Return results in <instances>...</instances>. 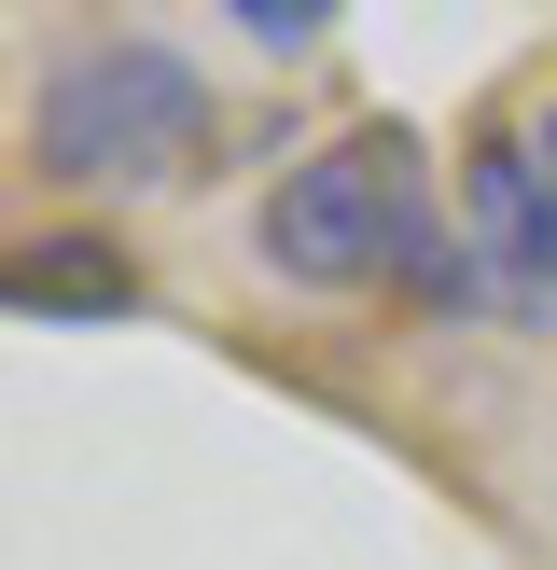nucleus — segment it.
<instances>
[{
	"label": "nucleus",
	"mask_w": 557,
	"mask_h": 570,
	"mask_svg": "<svg viewBox=\"0 0 557 570\" xmlns=\"http://www.w3.org/2000/svg\"><path fill=\"white\" fill-rule=\"evenodd\" d=\"M251 250H265L293 293H377V278H418V293H432L446 250H460V223L432 209V154H418L404 126H349V139H321L306 167L265 181Z\"/></svg>",
	"instance_id": "obj_1"
},
{
	"label": "nucleus",
	"mask_w": 557,
	"mask_h": 570,
	"mask_svg": "<svg viewBox=\"0 0 557 570\" xmlns=\"http://www.w3.org/2000/svg\"><path fill=\"white\" fill-rule=\"evenodd\" d=\"M209 154V83H195L182 42H70L42 83H28V167L70 195H139L182 181Z\"/></svg>",
	"instance_id": "obj_2"
},
{
	"label": "nucleus",
	"mask_w": 557,
	"mask_h": 570,
	"mask_svg": "<svg viewBox=\"0 0 557 570\" xmlns=\"http://www.w3.org/2000/svg\"><path fill=\"white\" fill-rule=\"evenodd\" d=\"M460 278H473V306H557V111L473 139V167H460Z\"/></svg>",
	"instance_id": "obj_3"
},
{
	"label": "nucleus",
	"mask_w": 557,
	"mask_h": 570,
	"mask_svg": "<svg viewBox=\"0 0 557 570\" xmlns=\"http://www.w3.org/2000/svg\"><path fill=\"white\" fill-rule=\"evenodd\" d=\"M0 306L14 321H139V265L111 237H84V223H56V237H28L0 265Z\"/></svg>",
	"instance_id": "obj_4"
},
{
	"label": "nucleus",
	"mask_w": 557,
	"mask_h": 570,
	"mask_svg": "<svg viewBox=\"0 0 557 570\" xmlns=\"http://www.w3.org/2000/svg\"><path fill=\"white\" fill-rule=\"evenodd\" d=\"M223 14H237V28H251L265 56H306V42L334 28V0H223Z\"/></svg>",
	"instance_id": "obj_5"
}]
</instances>
